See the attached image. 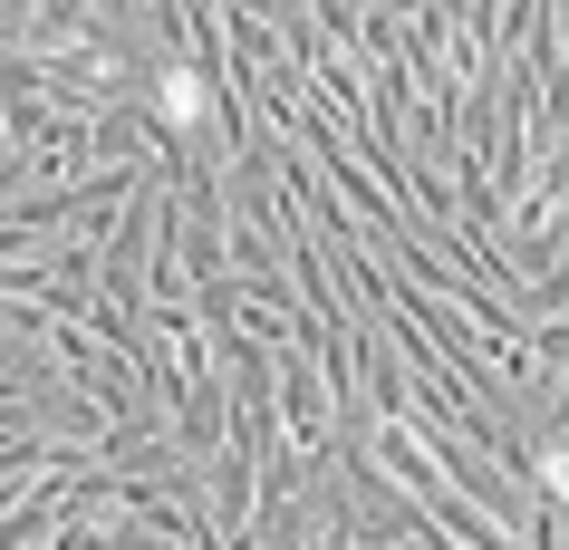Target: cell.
Wrapping results in <instances>:
<instances>
[{
    "mask_svg": "<svg viewBox=\"0 0 569 550\" xmlns=\"http://www.w3.org/2000/svg\"><path fill=\"white\" fill-rule=\"evenodd\" d=\"M212 107V78H203V49H164V68H154V126H174V136H193Z\"/></svg>",
    "mask_w": 569,
    "mask_h": 550,
    "instance_id": "cell-1",
    "label": "cell"
}]
</instances>
